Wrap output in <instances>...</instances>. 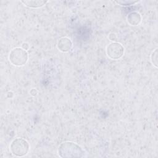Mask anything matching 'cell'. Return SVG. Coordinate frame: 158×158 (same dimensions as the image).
Listing matches in <instances>:
<instances>
[{
	"instance_id": "cell-11",
	"label": "cell",
	"mask_w": 158,
	"mask_h": 158,
	"mask_svg": "<svg viewBox=\"0 0 158 158\" xmlns=\"http://www.w3.org/2000/svg\"><path fill=\"white\" fill-rule=\"evenodd\" d=\"M30 94H31V96H36L37 95V94H38V91H37L36 89H35V88H32V89H31V90L30 91Z\"/></svg>"
},
{
	"instance_id": "cell-8",
	"label": "cell",
	"mask_w": 158,
	"mask_h": 158,
	"mask_svg": "<svg viewBox=\"0 0 158 158\" xmlns=\"http://www.w3.org/2000/svg\"><path fill=\"white\" fill-rule=\"evenodd\" d=\"M151 61L155 67H157V48L152 51L151 55Z\"/></svg>"
},
{
	"instance_id": "cell-6",
	"label": "cell",
	"mask_w": 158,
	"mask_h": 158,
	"mask_svg": "<svg viewBox=\"0 0 158 158\" xmlns=\"http://www.w3.org/2000/svg\"><path fill=\"white\" fill-rule=\"evenodd\" d=\"M127 21L131 25H137L141 21V15L137 12H132L127 16Z\"/></svg>"
},
{
	"instance_id": "cell-3",
	"label": "cell",
	"mask_w": 158,
	"mask_h": 158,
	"mask_svg": "<svg viewBox=\"0 0 158 158\" xmlns=\"http://www.w3.org/2000/svg\"><path fill=\"white\" fill-rule=\"evenodd\" d=\"M10 62L15 66L24 65L28 61V54L26 50L22 48H15L9 52Z\"/></svg>"
},
{
	"instance_id": "cell-12",
	"label": "cell",
	"mask_w": 158,
	"mask_h": 158,
	"mask_svg": "<svg viewBox=\"0 0 158 158\" xmlns=\"http://www.w3.org/2000/svg\"><path fill=\"white\" fill-rule=\"evenodd\" d=\"M30 48V46H29V44L28 43H23L22 44V48H23V49L25 50H28Z\"/></svg>"
},
{
	"instance_id": "cell-7",
	"label": "cell",
	"mask_w": 158,
	"mask_h": 158,
	"mask_svg": "<svg viewBox=\"0 0 158 158\" xmlns=\"http://www.w3.org/2000/svg\"><path fill=\"white\" fill-rule=\"evenodd\" d=\"M25 6L30 8H40L44 6L48 1H22Z\"/></svg>"
},
{
	"instance_id": "cell-9",
	"label": "cell",
	"mask_w": 158,
	"mask_h": 158,
	"mask_svg": "<svg viewBox=\"0 0 158 158\" xmlns=\"http://www.w3.org/2000/svg\"><path fill=\"white\" fill-rule=\"evenodd\" d=\"M138 1H132V0H123V1H115V2H117L118 4H120L121 6H131L133 4H135L137 2H138Z\"/></svg>"
},
{
	"instance_id": "cell-4",
	"label": "cell",
	"mask_w": 158,
	"mask_h": 158,
	"mask_svg": "<svg viewBox=\"0 0 158 158\" xmlns=\"http://www.w3.org/2000/svg\"><path fill=\"white\" fill-rule=\"evenodd\" d=\"M106 53L108 57L111 59H119L123 55L124 48L120 43L112 42L107 46Z\"/></svg>"
},
{
	"instance_id": "cell-2",
	"label": "cell",
	"mask_w": 158,
	"mask_h": 158,
	"mask_svg": "<svg viewBox=\"0 0 158 158\" xmlns=\"http://www.w3.org/2000/svg\"><path fill=\"white\" fill-rule=\"evenodd\" d=\"M9 148L13 155L17 157H22L28 154L30 149V144L26 139L17 138L11 142Z\"/></svg>"
},
{
	"instance_id": "cell-5",
	"label": "cell",
	"mask_w": 158,
	"mask_h": 158,
	"mask_svg": "<svg viewBox=\"0 0 158 158\" xmlns=\"http://www.w3.org/2000/svg\"><path fill=\"white\" fill-rule=\"evenodd\" d=\"M72 47V42L67 37L61 38L57 42V48L62 52H68L71 49Z\"/></svg>"
},
{
	"instance_id": "cell-10",
	"label": "cell",
	"mask_w": 158,
	"mask_h": 158,
	"mask_svg": "<svg viewBox=\"0 0 158 158\" xmlns=\"http://www.w3.org/2000/svg\"><path fill=\"white\" fill-rule=\"evenodd\" d=\"M109 38L110 41H112L113 42H115L117 40V35H116L115 33H111L109 35Z\"/></svg>"
},
{
	"instance_id": "cell-1",
	"label": "cell",
	"mask_w": 158,
	"mask_h": 158,
	"mask_svg": "<svg viewBox=\"0 0 158 158\" xmlns=\"http://www.w3.org/2000/svg\"><path fill=\"white\" fill-rule=\"evenodd\" d=\"M58 154L61 157H82L85 156V151L77 143L67 141L60 144Z\"/></svg>"
}]
</instances>
